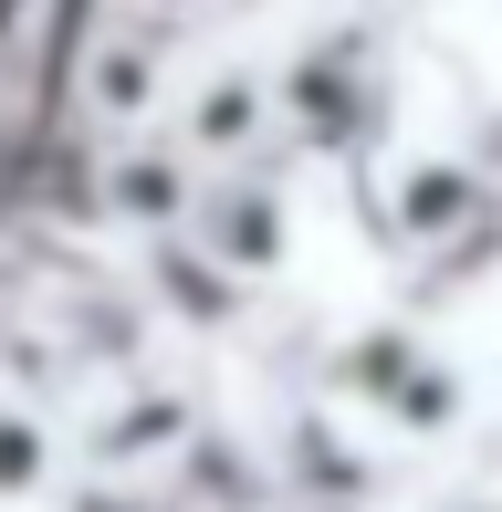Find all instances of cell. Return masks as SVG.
I'll list each match as a JSON object with an SVG mask.
<instances>
[{
	"instance_id": "6da1fadb",
	"label": "cell",
	"mask_w": 502,
	"mask_h": 512,
	"mask_svg": "<svg viewBox=\"0 0 502 512\" xmlns=\"http://www.w3.org/2000/svg\"><path fill=\"white\" fill-rule=\"evenodd\" d=\"M42 450H32V418H0V492H32Z\"/></svg>"
}]
</instances>
